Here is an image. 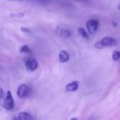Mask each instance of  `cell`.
Listing matches in <instances>:
<instances>
[{
	"mask_svg": "<svg viewBox=\"0 0 120 120\" xmlns=\"http://www.w3.org/2000/svg\"><path fill=\"white\" fill-rule=\"evenodd\" d=\"M20 52L21 53H30V48L27 46V45H23L22 46H21L20 48Z\"/></svg>",
	"mask_w": 120,
	"mask_h": 120,
	"instance_id": "11",
	"label": "cell"
},
{
	"mask_svg": "<svg viewBox=\"0 0 120 120\" xmlns=\"http://www.w3.org/2000/svg\"><path fill=\"white\" fill-rule=\"evenodd\" d=\"M98 25H99V22L98 20H94V19L89 20L86 22V27H87L89 33L91 34H94L97 31L98 28Z\"/></svg>",
	"mask_w": 120,
	"mask_h": 120,
	"instance_id": "3",
	"label": "cell"
},
{
	"mask_svg": "<svg viewBox=\"0 0 120 120\" xmlns=\"http://www.w3.org/2000/svg\"><path fill=\"white\" fill-rule=\"evenodd\" d=\"M32 116L26 112H19L14 118L13 120H32Z\"/></svg>",
	"mask_w": 120,
	"mask_h": 120,
	"instance_id": "6",
	"label": "cell"
},
{
	"mask_svg": "<svg viewBox=\"0 0 120 120\" xmlns=\"http://www.w3.org/2000/svg\"><path fill=\"white\" fill-rule=\"evenodd\" d=\"M79 84L77 81H73L66 85V91L68 92H74L79 89Z\"/></svg>",
	"mask_w": 120,
	"mask_h": 120,
	"instance_id": "7",
	"label": "cell"
},
{
	"mask_svg": "<svg viewBox=\"0 0 120 120\" xmlns=\"http://www.w3.org/2000/svg\"><path fill=\"white\" fill-rule=\"evenodd\" d=\"M58 57H59V60H60V63H66L70 59V55H69V53L66 51H65V50L60 51Z\"/></svg>",
	"mask_w": 120,
	"mask_h": 120,
	"instance_id": "8",
	"label": "cell"
},
{
	"mask_svg": "<svg viewBox=\"0 0 120 120\" xmlns=\"http://www.w3.org/2000/svg\"><path fill=\"white\" fill-rule=\"evenodd\" d=\"M21 30L23 31V32H30V30L28 29H26L25 27H22L21 28Z\"/></svg>",
	"mask_w": 120,
	"mask_h": 120,
	"instance_id": "14",
	"label": "cell"
},
{
	"mask_svg": "<svg viewBox=\"0 0 120 120\" xmlns=\"http://www.w3.org/2000/svg\"><path fill=\"white\" fill-rule=\"evenodd\" d=\"M30 94V88L26 84H21L17 90L18 96L20 98H24L28 96Z\"/></svg>",
	"mask_w": 120,
	"mask_h": 120,
	"instance_id": "5",
	"label": "cell"
},
{
	"mask_svg": "<svg viewBox=\"0 0 120 120\" xmlns=\"http://www.w3.org/2000/svg\"><path fill=\"white\" fill-rule=\"evenodd\" d=\"M59 34L62 37H69L71 35V32L67 29H61L59 32Z\"/></svg>",
	"mask_w": 120,
	"mask_h": 120,
	"instance_id": "9",
	"label": "cell"
},
{
	"mask_svg": "<svg viewBox=\"0 0 120 120\" xmlns=\"http://www.w3.org/2000/svg\"><path fill=\"white\" fill-rule=\"evenodd\" d=\"M117 44V41L115 39L110 37H103L101 41L96 42L95 46L97 49H103L106 47H111V46H116Z\"/></svg>",
	"mask_w": 120,
	"mask_h": 120,
	"instance_id": "1",
	"label": "cell"
},
{
	"mask_svg": "<svg viewBox=\"0 0 120 120\" xmlns=\"http://www.w3.org/2000/svg\"><path fill=\"white\" fill-rule=\"evenodd\" d=\"M4 107L7 110H11L14 107V100L12 96V94L10 91H7L6 98L4 102Z\"/></svg>",
	"mask_w": 120,
	"mask_h": 120,
	"instance_id": "2",
	"label": "cell"
},
{
	"mask_svg": "<svg viewBox=\"0 0 120 120\" xmlns=\"http://www.w3.org/2000/svg\"><path fill=\"white\" fill-rule=\"evenodd\" d=\"M112 59L115 61H117L120 59V51H114L112 53Z\"/></svg>",
	"mask_w": 120,
	"mask_h": 120,
	"instance_id": "12",
	"label": "cell"
},
{
	"mask_svg": "<svg viewBox=\"0 0 120 120\" xmlns=\"http://www.w3.org/2000/svg\"><path fill=\"white\" fill-rule=\"evenodd\" d=\"M118 8H119V9H120V5L118 6Z\"/></svg>",
	"mask_w": 120,
	"mask_h": 120,
	"instance_id": "16",
	"label": "cell"
},
{
	"mask_svg": "<svg viewBox=\"0 0 120 120\" xmlns=\"http://www.w3.org/2000/svg\"><path fill=\"white\" fill-rule=\"evenodd\" d=\"M4 91H3V89L0 88V98H3V97H4Z\"/></svg>",
	"mask_w": 120,
	"mask_h": 120,
	"instance_id": "13",
	"label": "cell"
},
{
	"mask_svg": "<svg viewBox=\"0 0 120 120\" xmlns=\"http://www.w3.org/2000/svg\"><path fill=\"white\" fill-rule=\"evenodd\" d=\"M70 120H77V118H75V117H74V118H72Z\"/></svg>",
	"mask_w": 120,
	"mask_h": 120,
	"instance_id": "15",
	"label": "cell"
},
{
	"mask_svg": "<svg viewBox=\"0 0 120 120\" xmlns=\"http://www.w3.org/2000/svg\"><path fill=\"white\" fill-rule=\"evenodd\" d=\"M78 32H79V34H80L82 37H84V39H89V34H88L87 32L85 30L84 28H83V27H79V29H78Z\"/></svg>",
	"mask_w": 120,
	"mask_h": 120,
	"instance_id": "10",
	"label": "cell"
},
{
	"mask_svg": "<svg viewBox=\"0 0 120 120\" xmlns=\"http://www.w3.org/2000/svg\"><path fill=\"white\" fill-rule=\"evenodd\" d=\"M38 62L34 58H29L25 61V68L29 72H34L38 68Z\"/></svg>",
	"mask_w": 120,
	"mask_h": 120,
	"instance_id": "4",
	"label": "cell"
}]
</instances>
